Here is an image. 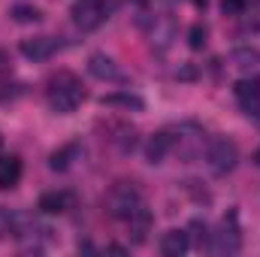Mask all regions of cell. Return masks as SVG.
<instances>
[{
	"instance_id": "cell-1",
	"label": "cell",
	"mask_w": 260,
	"mask_h": 257,
	"mask_svg": "<svg viewBox=\"0 0 260 257\" xmlns=\"http://www.w3.org/2000/svg\"><path fill=\"white\" fill-rule=\"evenodd\" d=\"M85 100V88L73 73H58L49 82V106L58 115H70L79 109V103Z\"/></svg>"
},
{
	"instance_id": "cell-2",
	"label": "cell",
	"mask_w": 260,
	"mask_h": 257,
	"mask_svg": "<svg viewBox=\"0 0 260 257\" xmlns=\"http://www.w3.org/2000/svg\"><path fill=\"white\" fill-rule=\"evenodd\" d=\"M236 164H239V148H236L233 139L212 136L206 142V167H209L212 176H227V173L236 170Z\"/></svg>"
},
{
	"instance_id": "cell-3",
	"label": "cell",
	"mask_w": 260,
	"mask_h": 257,
	"mask_svg": "<svg viewBox=\"0 0 260 257\" xmlns=\"http://www.w3.org/2000/svg\"><path fill=\"white\" fill-rule=\"evenodd\" d=\"M139 206H142V194L136 188V182H115L106 194V212L115 221H127Z\"/></svg>"
},
{
	"instance_id": "cell-4",
	"label": "cell",
	"mask_w": 260,
	"mask_h": 257,
	"mask_svg": "<svg viewBox=\"0 0 260 257\" xmlns=\"http://www.w3.org/2000/svg\"><path fill=\"white\" fill-rule=\"evenodd\" d=\"M242 248V230H239V215L236 212H227L218 224V230L212 233V242H209V251L215 254H239Z\"/></svg>"
},
{
	"instance_id": "cell-5",
	"label": "cell",
	"mask_w": 260,
	"mask_h": 257,
	"mask_svg": "<svg viewBox=\"0 0 260 257\" xmlns=\"http://www.w3.org/2000/svg\"><path fill=\"white\" fill-rule=\"evenodd\" d=\"M106 15H109V9H106L103 0H73V6H70V18L79 30L100 27L106 21Z\"/></svg>"
},
{
	"instance_id": "cell-6",
	"label": "cell",
	"mask_w": 260,
	"mask_h": 257,
	"mask_svg": "<svg viewBox=\"0 0 260 257\" xmlns=\"http://www.w3.org/2000/svg\"><path fill=\"white\" fill-rule=\"evenodd\" d=\"M88 73H91L94 79H100V82H112V85H127L130 82L127 73L115 64L109 55H103V52H94V55L88 58Z\"/></svg>"
},
{
	"instance_id": "cell-7",
	"label": "cell",
	"mask_w": 260,
	"mask_h": 257,
	"mask_svg": "<svg viewBox=\"0 0 260 257\" xmlns=\"http://www.w3.org/2000/svg\"><path fill=\"white\" fill-rule=\"evenodd\" d=\"M148 37H151V46L157 52H167L173 46V40H176V21H173V15L154 12L151 15V27H148Z\"/></svg>"
},
{
	"instance_id": "cell-8",
	"label": "cell",
	"mask_w": 260,
	"mask_h": 257,
	"mask_svg": "<svg viewBox=\"0 0 260 257\" xmlns=\"http://www.w3.org/2000/svg\"><path fill=\"white\" fill-rule=\"evenodd\" d=\"M233 94H236V100H239V106H242V112L251 118H260V76L257 79H242V82H236L233 85Z\"/></svg>"
},
{
	"instance_id": "cell-9",
	"label": "cell",
	"mask_w": 260,
	"mask_h": 257,
	"mask_svg": "<svg viewBox=\"0 0 260 257\" xmlns=\"http://www.w3.org/2000/svg\"><path fill=\"white\" fill-rule=\"evenodd\" d=\"M124 224H127V230H130V233H127L130 242H133V245H142V242L148 239V233H151L154 218H151V212H148V209H145V203H142V206H139V209L127 218V221H124Z\"/></svg>"
},
{
	"instance_id": "cell-10",
	"label": "cell",
	"mask_w": 260,
	"mask_h": 257,
	"mask_svg": "<svg viewBox=\"0 0 260 257\" xmlns=\"http://www.w3.org/2000/svg\"><path fill=\"white\" fill-rule=\"evenodd\" d=\"M21 55L27 58V61H46V58H52L55 55V40L52 37H27V40H21Z\"/></svg>"
},
{
	"instance_id": "cell-11",
	"label": "cell",
	"mask_w": 260,
	"mask_h": 257,
	"mask_svg": "<svg viewBox=\"0 0 260 257\" xmlns=\"http://www.w3.org/2000/svg\"><path fill=\"white\" fill-rule=\"evenodd\" d=\"M173 145H176V136H173L170 130L154 133V136L145 142V160H148V164H164V157L173 151Z\"/></svg>"
},
{
	"instance_id": "cell-12",
	"label": "cell",
	"mask_w": 260,
	"mask_h": 257,
	"mask_svg": "<svg viewBox=\"0 0 260 257\" xmlns=\"http://www.w3.org/2000/svg\"><path fill=\"white\" fill-rule=\"evenodd\" d=\"M188 248H191L188 230H167L160 236V254L164 257H182Z\"/></svg>"
},
{
	"instance_id": "cell-13",
	"label": "cell",
	"mask_w": 260,
	"mask_h": 257,
	"mask_svg": "<svg viewBox=\"0 0 260 257\" xmlns=\"http://www.w3.org/2000/svg\"><path fill=\"white\" fill-rule=\"evenodd\" d=\"M100 103L103 106H109V109H133V112H142L145 109V100L139 97V94H130V91H112V94H103L100 97Z\"/></svg>"
},
{
	"instance_id": "cell-14",
	"label": "cell",
	"mask_w": 260,
	"mask_h": 257,
	"mask_svg": "<svg viewBox=\"0 0 260 257\" xmlns=\"http://www.w3.org/2000/svg\"><path fill=\"white\" fill-rule=\"evenodd\" d=\"M18 179H21V157H15V154L0 157V191L15 188Z\"/></svg>"
},
{
	"instance_id": "cell-15",
	"label": "cell",
	"mask_w": 260,
	"mask_h": 257,
	"mask_svg": "<svg viewBox=\"0 0 260 257\" xmlns=\"http://www.w3.org/2000/svg\"><path fill=\"white\" fill-rule=\"evenodd\" d=\"M67 203H70V194H64V191H46L43 197H40L37 209H40V212H46V215H61V212H67Z\"/></svg>"
},
{
	"instance_id": "cell-16",
	"label": "cell",
	"mask_w": 260,
	"mask_h": 257,
	"mask_svg": "<svg viewBox=\"0 0 260 257\" xmlns=\"http://www.w3.org/2000/svg\"><path fill=\"white\" fill-rule=\"evenodd\" d=\"M188 239H191V245L194 248H209V242H212V230H209V224L203 221V218H194L191 224H188Z\"/></svg>"
},
{
	"instance_id": "cell-17",
	"label": "cell",
	"mask_w": 260,
	"mask_h": 257,
	"mask_svg": "<svg viewBox=\"0 0 260 257\" xmlns=\"http://www.w3.org/2000/svg\"><path fill=\"white\" fill-rule=\"evenodd\" d=\"M9 15H12L18 24H37V21L43 18V12H40L37 6H30V3H15V6L9 9Z\"/></svg>"
},
{
	"instance_id": "cell-18",
	"label": "cell",
	"mask_w": 260,
	"mask_h": 257,
	"mask_svg": "<svg viewBox=\"0 0 260 257\" xmlns=\"http://www.w3.org/2000/svg\"><path fill=\"white\" fill-rule=\"evenodd\" d=\"M79 154V145H61L58 151H52V157H49V167L52 170H67L70 164H73V157Z\"/></svg>"
},
{
	"instance_id": "cell-19",
	"label": "cell",
	"mask_w": 260,
	"mask_h": 257,
	"mask_svg": "<svg viewBox=\"0 0 260 257\" xmlns=\"http://www.w3.org/2000/svg\"><path fill=\"white\" fill-rule=\"evenodd\" d=\"M230 58H233V64H239V67H257L260 49H254V46H239V49L230 52Z\"/></svg>"
},
{
	"instance_id": "cell-20",
	"label": "cell",
	"mask_w": 260,
	"mask_h": 257,
	"mask_svg": "<svg viewBox=\"0 0 260 257\" xmlns=\"http://www.w3.org/2000/svg\"><path fill=\"white\" fill-rule=\"evenodd\" d=\"M206 43H209V27H206L203 21L191 24V30H188V46H191L194 52H200V49H206Z\"/></svg>"
},
{
	"instance_id": "cell-21",
	"label": "cell",
	"mask_w": 260,
	"mask_h": 257,
	"mask_svg": "<svg viewBox=\"0 0 260 257\" xmlns=\"http://www.w3.org/2000/svg\"><path fill=\"white\" fill-rule=\"evenodd\" d=\"M245 6H248V0H221V12H224L227 18L245 15Z\"/></svg>"
},
{
	"instance_id": "cell-22",
	"label": "cell",
	"mask_w": 260,
	"mask_h": 257,
	"mask_svg": "<svg viewBox=\"0 0 260 257\" xmlns=\"http://www.w3.org/2000/svg\"><path fill=\"white\" fill-rule=\"evenodd\" d=\"M176 76H179L182 82H194L197 76H200V70H197L194 64H182V67H179V73H176Z\"/></svg>"
},
{
	"instance_id": "cell-23",
	"label": "cell",
	"mask_w": 260,
	"mask_h": 257,
	"mask_svg": "<svg viewBox=\"0 0 260 257\" xmlns=\"http://www.w3.org/2000/svg\"><path fill=\"white\" fill-rule=\"evenodd\" d=\"M188 191L194 194V200H197V203H209V200H212L206 188H203V191H200V188H194V182H188Z\"/></svg>"
},
{
	"instance_id": "cell-24",
	"label": "cell",
	"mask_w": 260,
	"mask_h": 257,
	"mask_svg": "<svg viewBox=\"0 0 260 257\" xmlns=\"http://www.w3.org/2000/svg\"><path fill=\"white\" fill-rule=\"evenodd\" d=\"M9 70H12V67H9V55H6V52L0 49V76H6Z\"/></svg>"
},
{
	"instance_id": "cell-25",
	"label": "cell",
	"mask_w": 260,
	"mask_h": 257,
	"mask_svg": "<svg viewBox=\"0 0 260 257\" xmlns=\"http://www.w3.org/2000/svg\"><path fill=\"white\" fill-rule=\"evenodd\" d=\"M106 251H112V254H124L127 248H124V245H106Z\"/></svg>"
},
{
	"instance_id": "cell-26",
	"label": "cell",
	"mask_w": 260,
	"mask_h": 257,
	"mask_svg": "<svg viewBox=\"0 0 260 257\" xmlns=\"http://www.w3.org/2000/svg\"><path fill=\"white\" fill-rule=\"evenodd\" d=\"M191 3H194L197 9H206V6H209V0H191Z\"/></svg>"
},
{
	"instance_id": "cell-27",
	"label": "cell",
	"mask_w": 260,
	"mask_h": 257,
	"mask_svg": "<svg viewBox=\"0 0 260 257\" xmlns=\"http://www.w3.org/2000/svg\"><path fill=\"white\" fill-rule=\"evenodd\" d=\"M251 160H254V164H257V167H260V145H257V148H254V154H251Z\"/></svg>"
},
{
	"instance_id": "cell-28",
	"label": "cell",
	"mask_w": 260,
	"mask_h": 257,
	"mask_svg": "<svg viewBox=\"0 0 260 257\" xmlns=\"http://www.w3.org/2000/svg\"><path fill=\"white\" fill-rule=\"evenodd\" d=\"M0 151H3V136H0Z\"/></svg>"
}]
</instances>
